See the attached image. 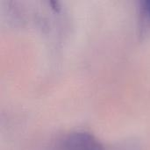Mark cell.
I'll list each match as a JSON object with an SVG mask.
<instances>
[{
  "instance_id": "cell-2",
  "label": "cell",
  "mask_w": 150,
  "mask_h": 150,
  "mask_svg": "<svg viewBox=\"0 0 150 150\" xmlns=\"http://www.w3.org/2000/svg\"><path fill=\"white\" fill-rule=\"evenodd\" d=\"M143 8H144V10H145L146 13L149 14L150 16V0H147V1L144 2V4H143Z\"/></svg>"
},
{
  "instance_id": "cell-1",
  "label": "cell",
  "mask_w": 150,
  "mask_h": 150,
  "mask_svg": "<svg viewBox=\"0 0 150 150\" xmlns=\"http://www.w3.org/2000/svg\"><path fill=\"white\" fill-rule=\"evenodd\" d=\"M56 150H104V147L91 133L75 131L64 135L58 142Z\"/></svg>"
}]
</instances>
